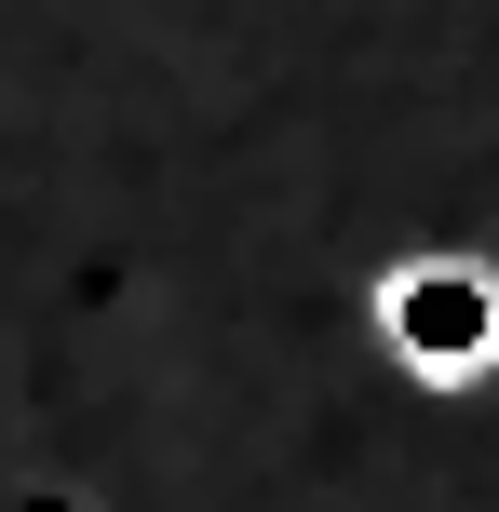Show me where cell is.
I'll use <instances>...</instances> for the list:
<instances>
[{
    "label": "cell",
    "mask_w": 499,
    "mask_h": 512,
    "mask_svg": "<svg viewBox=\"0 0 499 512\" xmlns=\"http://www.w3.org/2000/svg\"><path fill=\"white\" fill-rule=\"evenodd\" d=\"M392 337H405L419 378H486L499 364V283L459 270V256H432V270L392 283Z\"/></svg>",
    "instance_id": "6da1fadb"
}]
</instances>
